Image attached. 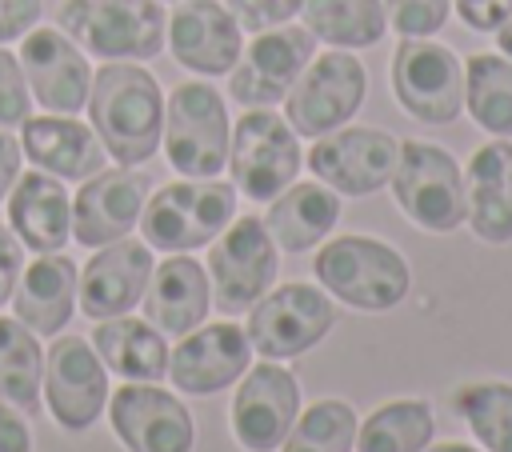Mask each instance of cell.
Listing matches in <instances>:
<instances>
[{
  "label": "cell",
  "instance_id": "19",
  "mask_svg": "<svg viewBox=\"0 0 512 452\" xmlns=\"http://www.w3.org/2000/svg\"><path fill=\"white\" fill-rule=\"evenodd\" d=\"M152 248L144 240H112L104 248H96V256L84 264L80 272V312L92 320H108V316H124L144 300V288L152 280Z\"/></svg>",
  "mask_w": 512,
  "mask_h": 452
},
{
  "label": "cell",
  "instance_id": "43",
  "mask_svg": "<svg viewBox=\"0 0 512 452\" xmlns=\"http://www.w3.org/2000/svg\"><path fill=\"white\" fill-rule=\"evenodd\" d=\"M496 44H500V52L512 60V16H508V20L496 28Z\"/></svg>",
  "mask_w": 512,
  "mask_h": 452
},
{
  "label": "cell",
  "instance_id": "29",
  "mask_svg": "<svg viewBox=\"0 0 512 452\" xmlns=\"http://www.w3.org/2000/svg\"><path fill=\"white\" fill-rule=\"evenodd\" d=\"M300 12L304 28L332 48H372L388 28L384 0H304Z\"/></svg>",
  "mask_w": 512,
  "mask_h": 452
},
{
  "label": "cell",
  "instance_id": "9",
  "mask_svg": "<svg viewBox=\"0 0 512 452\" xmlns=\"http://www.w3.org/2000/svg\"><path fill=\"white\" fill-rule=\"evenodd\" d=\"M368 92V72L356 56L332 48L308 60V68L296 76V84L284 96V120L296 136H324L356 116Z\"/></svg>",
  "mask_w": 512,
  "mask_h": 452
},
{
  "label": "cell",
  "instance_id": "21",
  "mask_svg": "<svg viewBox=\"0 0 512 452\" xmlns=\"http://www.w3.org/2000/svg\"><path fill=\"white\" fill-rule=\"evenodd\" d=\"M168 48L176 64L200 76H224L240 60V24L220 0H184L168 16Z\"/></svg>",
  "mask_w": 512,
  "mask_h": 452
},
{
  "label": "cell",
  "instance_id": "18",
  "mask_svg": "<svg viewBox=\"0 0 512 452\" xmlns=\"http://www.w3.org/2000/svg\"><path fill=\"white\" fill-rule=\"evenodd\" d=\"M144 192H148V176L136 168H100L96 176H88V184H80L76 200H72V236L84 248H104L120 236H128L140 220L144 208Z\"/></svg>",
  "mask_w": 512,
  "mask_h": 452
},
{
  "label": "cell",
  "instance_id": "33",
  "mask_svg": "<svg viewBox=\"0 0 512 452\" xmlns=\"http://www.w3.org/2000/svg\"><path fill=\"white\" fill-rule=\"evenodd\" d=\"M456 416L468 420L472 436L488 452H512V384L504 380H476L464 384L456 396Z\"/></svg>",
  "mask_w": 512,
  "mask_h": 452
},
{
  "label": "cell",
  "instance_id": "44",
  "mask_svg": "<svg viewBox=\"0 0 512 452\" xmlns=\"http://www.w3.org/2000/svg\"><path fill=\"white\" fill-rule=\"evenodd\" d=\"M428 452H480V448H472V444H432Z\"/></svg>",
  "mask_w": 512,
  "mask_h": 452
},
{
  "label": "cell",
  "instance_id": "40",
  "mask_svg": "<svg viewBox=\"0 0 512 452\" xmlns=\"http://www.w3.org/2000/svg\"><path fill=\"white\" fill-rule=\"evenodd\" d=\"M40 20V0H0V44L24 36Z\"/></svg>",
  "mask_w": 512,
  "mask_h": 452
},
{
  "label": "cell",
  "instance_id": "36",
  "mask_svg": "<svg viewBox=\"0 0 512 452\" xmlns=\"http://www.w3.org/2000/svg\"><path fill=\"white\" fill-rule=\"evenodd\" d=\"M32 116V92L24 80V68L12 52L0 48V128H16Z\"/></svg>",
  "mask_w": 512,
  "mask_h": 452
},
{
  "label": "cell",
  "instance_id": "5",
  "mask_svg": "<svg viewBox=\"0 0 512 452\" xmlns=\"http://www.w3.org/2000/svg\"><path fill=\"white\" fill-rule=\"evenodd\" d=\"M396 208L424 232H452L464 224V172L440 144L404 140L392 168Z\"/></svg>",
  "mask_w": 512,
  "mask_h": 452
},
{
  "label": "cell",
  "instance_id": "2",
  "mask_svg": "<svg viewBox=\"0 0 512 452\" xmlns=\"http://www.w3.org/2000/svg\"><path fill=\"white\" fill-rule=\"evenodd\" d=\"M236 216V188L216 176H188L164 184L140 208V232L148 248L160 252H192L212 244L228 220Z\"/></svg>",
  "mask_w": 512,
  "mask_h": 452
},
{
  "label": "cell",
  "instance_id": "20",
  "mask_svg": "<svg viewBox=\"0 0 512 452\" xmlns=\"http://www.w3.org/2000/svg\"><path fill=\"white\" fill-rule=\"evenodd\" d=\"M248 360H252L248 332H240V324H232V320H220L200 332L192 328L176 344V352H168V372L180 392L212 396V392H224L228 384H236L248 372Z\"/></svg>",
  "mask_w": 512,
  "mask_h": 452
},
{
  "label": "cell",
  "instance_id": "4",
  "mask_svg": "<svg viewBox=\"0 0 512 452\" xmlns=\"http://www.w3.org/2000/svg\"><path fill=\"white\" fill-rule=\"evenodd\" d=\"M168 16L156 0H64L60 32L100 60H148L164 48Z\"/></svg>",
  "mask_w": 512,
  "mask_h": 452
},
{
  "label": "cell",
  "instance_id": "27",
  "mask_svg": "<svg viewBox=\"0 0 512 452\" xmlns=\"http://www.w3.org/2000/svg\"><path fill=\"white\" fill-rule=\"evenodd\" d=\"M340 220V192H332L328 184H288L280 196L268 200V216L264 228L276 240V248L284 252H304L316 248Z\"/></svg>",
  "mask_w": 512,
  "mask_h": 452
},
{
  "label": "cell",
  "instance_id": "10",
  "mask_svg": "<svg viewBox=\"0 0 512 452\" xmlns=\"http://www.w3.org/2000/svg\"><path fill=\"white\" fill-rule=\"evenodd\" d=\"M336 324V304L312 284L268 288L248 308V340L264 360H292L316 348Z\"/></svg>",
  "mask_w": 512,
  "mask_h": 452
},
{
  "label": "cell",
  "instance_id": "3",
  "mask_svg": "<svg viewBox=\"0 0 512 452\" xmlns=\"http://www.w3.org/2000/svg\"><path fill=\"white\" fill-rule=\"evenodd\" d=\"M316 280L360 312H388L408 296L412 272L404 256L376 236H336L316 252Z\"/></svg>",
  "mask_w": 512,
  "mask_h": 452
},
{
  "label": "cell",
  "instance_id": "7",
  "mask_svg": "<svg viewBox=\"0 0 512 452\" xmlns=\"http://www.w3.org/2000/svg\"><path fill=\"white\" fill-rule=\"evenodd\" d=\"M300 160V136L272 108H248L236 120L228 140V172L232 188H240L248 200L268 204L280 196L296 180Z\"/></svg>",
  "mask_w": 512,
  "mask_h": 452
},
{
  "label": "cell",
  "instance_id": "28",
  "mask_svg": "<svg viewBox=\"0 0 512 452\" xmlns=\"http://www.w3.org/2000/svg\"><path fill=\"white\" fill-rule=\"evenodd\" d=\"M96 356L124 380H160L168 372V344L148 320L136 316H108L92 332Z\"/></svg>",
  "mask_w": 512,
  "mask_h": 452
},
{
  "label": "cell",
  "instance_id": "23",
  "mask_svg": "<svg viewBox=\"0 0 512 452\" xmlns=\"http://www.w3.org/2000/svg\"><path fill=\"white\" fill-rule=\"evenodd\" d=\"M20 148L40 172H52L60 180H88L108 160V152H104L100 136L92 132V124L68 120L64 112L28 116L20 124Z\"/></svg>",
  "mask_w": 512,
  "mask_h": 452
},
{
  "label": "cell",
  "instance_id": "1",
  "mask_svg": "<svg viewBox=\"0 0 512 452\" xmlns=\"http://www.w3.org/2000/svg\"><path fill=\"white\" fill-rule=\"evenodd\" d=\"M88 120L104 152L120 164H144L160 148L164 92L144 64L108 60L88 88Z\"/></svg>",
  "mask_w": 512,
  "mask_h": 452
},
{
  "label": "cell",
  "instance_id": "39",
  "mask_svg": "<svg viewBox=\"0 0 512 452\" xmlns=\"http://www.w3.org/2000/svg\"><path fill=\"white\" fill-rule=\"evenodd\" d=\"M456 12L476 32H496L512 16V0H456Z\"/></svg>",
  "mask_w": 512,
  "mask_h": 452
},
{
  "label": "cell",
  "instance_id": "31",
  "mask_svg": "<svg viewBox=\"0 0 512 452\" xmlns=\"http://www.w3.org/2000/svg\"><path fill=\"white\" fill-rule=\"evenodd\" d=\"M464 104L484 132L512 136V60L476 52L464 68Z\"/></svg>",
  "mask_w": 512,
  "mask_h": 452
},
{
  "label": "cell",
  "instance_id": "14",
  "mask_svg": "<svg viewBox=\"0 0 512 452\" xmlns=\"http://www.w3.org/2000/svg\"><path fill=\"white\" fill-rule=\"evenodd\" d=\"M104 412L128 452H192L196 428L188 408L152 380H128L112 392Z\"/></svg>",
  "mask_w": 512,
  "mask_h": 452
},
{
  "label": "cell",
  "instance_id": "8",
  "mask_svg": "<svg viewBox=\"0 0 512 452\" xmlns=\"http://www.w3.org/2000/svg\"><path fill=\"white\" fill-rule=\"evenodd\" d=\"M392 96L420 124H452L464 108V64L448 44L404 36L392 52Z\"/></svg>",
  "mask_w": 512,
  "mask_h": 452
},
{
  "label": "cell",
  "instance_id": "26",
  "mask_svg": "<svg viewBox=\"0 0 512 452\" xmlns=\"http://www.w3.org/2000/svg\"><path fill=\"white\" fill-rule=\"evenodd\" d=\"M76 284H80V272L68 256L40 252L16 280V292H12L16 320L24 328H32L36 336H56L72 320Z\"/></svg>",
  "mask_w": 512,
  "mask_h": 452
},
{
  "label": "cell",
  "instance_id": "6",
  "mask_svg": "<svg viewBox=\"0 0 512 452\" xmlns=\"http://www.w3.org/2000/svg\"><path fill=\"white\" fill-rule=\"evenodd\" d=\"M164 152L184 176H216L228 164V112L216 88L204 80H184L164 100Z\"/></svg>",
  "mask_w": 512,
  "mask_h": 452
},
{
  "label": "cell",
  "instance_id": "16",
  "mask_svg": "<svg viewBox=\"0 0 512 452\" xmlns=\"http://www.w3.org/2000/svg\"><path fill=\"white\" fill-rule=\"evenodd\" d=\"M20 68L28 80L32 100L44 104V112H80L88 104L92 88V68L84 48L60 32V28H28L20 40Z\"/></svg>",
  "mask_w": 512,
  "mask_h": 452
},
{
  "label": "cell",
  "instance_id": "25",
  "mask_svg": "<svg viewBox=\"0 0 512 452\" xmlns=\"http://www.w3.org/2000/svg\"><path fill=\"white\" fill-rule=\"evenodd\" d=\"M8 228L32 252H60L72 236V200L52 172H20L8 192Z\"/></svg>",
  "mask_w": 512,
  "mask_h": 452
},
{
  "label": "cell",
  "instance_id": "30",
  "mask_svg": "<svg viewBox=\"0 0 512 452\" xmlns=\"http://www.w3.org/2000/svg\"><path fill=\"white\" fill-rule=\"evenodd\" d=\"M44 384V352L36 332L16 316H0V400L24 412H40Z\"/></svg>",
  "mask_w": 512,
  "mask_h": 452
},
{
  "label": "cell",
  "instance_id": "13",
  "mask_svg": "<svg viewBox=\"0 0 512 452\" xmlns=\"http://www.w3.org/2000/svg\"><path fill=\"white\" fill-rule=\"evenodd\" d=\"M400 144L380 128H332L316 136L308 168L340 196H372L392 180Z\"/></svg>",
  "mask_w": 512,
  "mask_h": 452
},
{
  "label": "cell",
  "instance_id": "41",
  "mask_svg": "<svg viewBox=\"0 0 512 452\" xmlns=\"http://www.w3.org/2000/svg\"><path fill=\"white\" fill-rule=\"evenodd\" d=\"M0 452H32V432L24 416L8 404H0Z\"/></svg>",
  "mask_w": 512,
  "mask_h": 452
},
{
  "label": "cell",
  "instance_id": "15",
  "mask_svg": "<svg viewBox=\"0 0 512 452\" xmlns=\"http://www.w3.org/2000/svg\"><path fill=\"white\" fill-rule=\"evenodd\" d=\"M40 388L48 392V412L56 416L60 428L68 432L92 428L108 404V376H104V360L96 356L92 340L60 336L48 348Z\"/></svg>",
  "mask_w": 512,
  "mask_h": 452
},
{
  "label": "cell",
  "instance_id": "37",
  "mask_svg": "<svg viewBox=\"0 0 512 452\" xmlns=\"http://www.w3.org/2000/svg\"><path fill=\"white\" fill-rule=\"evenodd\" d=\"M304 0H224V8L232 12V20L240 24V32H268L280 28L284 20H292L300 12Z\"/></svg>",
  "mask_w": 512,
  "mask_h": 452
},
{
  "label": "cell",
  "instance_id": "34",
  "mask_svg": "<svg viewBox=\"0 0 512 452\" xmlns=\"http://www.w3.org/2000/svg\"><path fill=\"white\" fill-rule=\"evenodd\" d=\"M356 444V412L348 400H316L288 428L280 452H352Z\"/></svg>",
  "mask_w": 512,
  "mask_h": 452
},
{
  "label": "cell",
  "instance_id": "22",
  "mask_svg": "<svg viewBox=\"0 0 512 452\" xmlns=\"http://www.w3.org/2000/svg\"><path fill=\"white\" fill-rule=\"evenodd\" d=\"M464 220L488 244L512 240V144L504 136L480 144L468 160Z\"/></svg>",
  "mask_w": 512,
  "mask_h": 452
},
{
  "label": "cell",
  "instance_id": "11",
  "mask_svg": "<svg viewBox=\"0 0 512 452\" xmlns=\"http://www.w3.org/2000/svg\"><path fill=\"white\" fill-rule=\"evenodd\" d=\"M276 240L260 216H232L228 228L208 248L212 300L220 312H248L276 280Z\"/></svg>",
  "mask_w": 512,
  "mask_h": 452
},
{
  "label": "cell",
  "instance_id": "42",
  "mask_svg": "<svg viewBox=\"0 0 512 452\" xmlns=\"http://www.w3.org/2000/svg\"><path fill=\"white\" fill-rule=\"evenodd\" d=\"M20 160H24V148L16 144L12 132L0 128V200H4V196L12 192V184H16V176H20Z\"/></svg>",
  "mask_w": 512,
  "mask_h": 452
},
{
  "label": "cell",
  "instance_id": "35",
  "mask_svg": "<svg viewBox=\"0 0 512 452\" xmlns=\"http://www.w3.org/2000/svg\"><path fill=\"white\" fill-rule=\"evenodd\" d=\"M452 0H384V16L400 36H432L444 28Z\"/></svg>",
  "mask_w": 512,
  "mask_h": 452
},
{
  "label": "cell",
  "instance_id": "24",
  "mask_svg": "<svg viewBox=\"0 0 512 452\" xmlns=\"http://www.w3.org/2000/svg\"><path fill=\"white\" fill-rule=\"evenodd\" d=\"M208 316V272L200 260L184 252H168L164 264L152 268L144 288V320L164 336H188Z\"/></svg>",
  "mask_w": 512,
  "mask_h": 452
},
{
  "label": "cell",
  "instance_id": "32",
  "mask_svg": "<svg viewBox=\"0 0 512 452\" xmlns=\"http://www.w3.org/2000/svg\"><path fill=\"white\" fill-rule=\"evenodd\" d=\"M432 408L424 400H388L356 432V452H424L432 444Z\"/></svg>",
  "mask_w": 512,
  "mask_h": 452
},
{
  "label": "cell",
  "instance_id": "12",
  "mask_svg": "<svg viewBox=\"0 0 512 452\" xmlns=\"http://www.w3.org/2000/svg\"><path fill=\"white\" fill-rule=\"evenodd\" d=\"M316 56V36L308 28H268L256 32V40L240 52V60L228 72V92L244 108H272L288 96L296 76Z\"/></svg>",
  "mask_w": 512,
  "mask_h": 452
},
{
  "label": "cell",
  "instance_id": "17",
  "mask_svg": "<svg viewBox=\"0 0 512 452\" xmlns=\"http://www.w3.org/2000/svg\"><path fill=\"white\" fill-rule=\"evenodd\" d=\"M296 408H300L296 376L288 368H280L276 360L256 364L240 380V392L232 396V432H236L240 448H248V452L280 448L288 428L296 424Z\"/></svg>",
  "mask_w": 512,
  "mask_h": 452
},
{
  "label": "cell",
  "instance_id": "38",
  "mask_svg": "<svg viewBox=\"0 0 512 452\" xmlns=\"http://www.w3.org/2000/svg\"><path fill=\"white\" fill-rule=\"evenodd\" d=\"M20 272H24V244L8 224H0V308L12 300Z\"/></svg>",
  "mask_w": 512,
  "mask_h": 452
}]
</instances>
